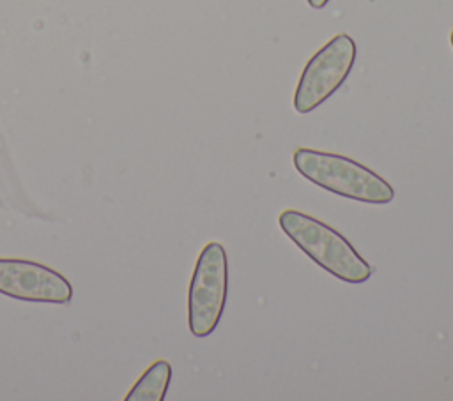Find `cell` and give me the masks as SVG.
I'll return each mask as SVG.
<instances>
[{
	"instance_id": "1",
	"label": "cell",
	"mask_w": 453,
	"mask_h": 401,
	"mask_svg": "<svg viewBox=\"0 0 453 401\" xmlns=\"http://www.w3.org/2000/svg\"><path fill=\"white\" fill-rule=\"evenodd\" d=\"M278 223L285 235L306 256L336 279L352 284L370 279L373 270L368 261L334 228L294 208L283 210Z\"/></svg>"
},
{
	"instance_id": "2",
	"label": "cell",
	"mask_w": 453,
	"mask_h": 401,
	"mask_svg": "<svg viewBox=\"0 0 453 401\" xmlns=\"http://www.w3.org/2000/svg\"><path fill=\"white\" fill-rule=\"evenodd\" d=\"M294 166L306 180L343 198L375 205H386L395 198L393 187L380 175L334 152L301 147L294 152Z\"/></svg>"
},
{
	"instance_id": "3",
	"label": "cell",
	"mask_w": 453,
	"mask_h": 401,
	"mask_svg": "<svg viewBox=\"0 0 453 401\" xmlns=\"http://www.w3.org/2000/svg\"><path fill=\"white\" fill-rule=\"evenodd\" d=\"M228 290V263L225 247L209 242L198 254L189 291H188V325L193 336H211L223 314Z\"/></svg>"
},
{
	"instance_id": "4",
	"label": "cell",
	"mask_w": 453,
	"mask_h": 401,
	"mask_svg": "<svg viewBox=\"0 0 453 401\" xmlns=\"http://www.w3.org/2000/svg\"><path fill=\"white\" fill-rule=\"evenodd\" d=\"M356 60V42L347 34L329 39L304 65L296 94L297 113H310L329 99L347 79Z\"/></svg>"
},
{
	"instance_id": "5",
	"label": "cell",
	"mask_w": 453,
	"mask_h": 401,
	"mask_svg": "<svg viewBox=\"0 0 453 401\" xmlns=\"http://www.w3.org/2000/svg\"><path fill=\"white\" fill-rule=\"evenodd\" d=\"M0 293L27 302L67 304L73 286L60 272L39 261L0 258Z\"/></svg>"
},
{
	"instance_id": "6",
	"label": "cell",
	"mask_w": 453,
	"mask_h": 401,
	"mask_svg": "<svg viewBox=\"0 0 453 401\" xmlns=\"http://www.w3.org/2000/svg\"><path fill=\"white\" fill-rule=\"evenodd\" d=\"M172 378V366L168 360H154L143 375L136 380L124 401H163Z\"/></svg>"
},
{
	"instance_id": "7",
	"label": "cell",
	"mask_w": 453,
	"mask_h": 401,
	"mask_svg": "<svg viewBox=\"0 0 453 401\" xmlns=\"http://www.w3.org/2000/svg\"><path fill=\"white\" fill-rule=\"evenodd\" d=\"M306 2H308L310 7H313V9H322V7L327 5L329 0H306Z\"/></svg>"
},
{
	"instance_id": "8",
	"label": "cell",
	"mask_w": 453,
	"mask_h": 401,
	"mask_svg": "<svg viewBox=\"0 0 453 401\" xmlns=\"http://www.w3.org/2000/svg\"><path fill=\"white\" fill-rule=\"evenodd\" d=\"M449 42H451V46H453V30H451V34H449Z\"/></svg>"
}]
</instances>
